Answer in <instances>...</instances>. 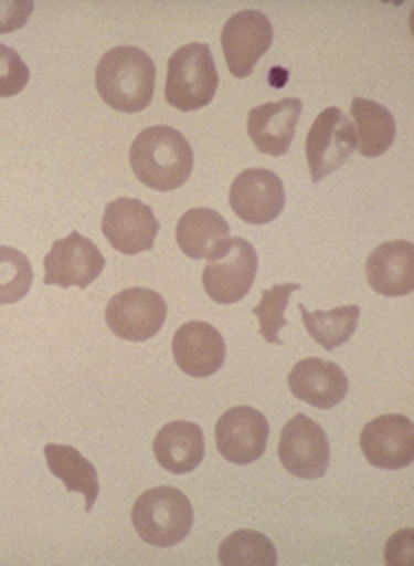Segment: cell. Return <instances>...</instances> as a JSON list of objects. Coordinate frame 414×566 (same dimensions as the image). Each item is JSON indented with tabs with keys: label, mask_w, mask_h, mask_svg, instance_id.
<instances>
[{
	"label": "cell",
	"mask_w": 414,
	"mask_h": 566,
	"mask_svg": "<svg viewBox=\"0 0 414 566\" xmlns=\"http://www.w3.org/2000/svg\"><path fill=\"white\" fill-rule=\"evenodd\" d=\"M33 284V268L29 259L7 245H0V304L20 302Z\"/></svg>",
	"instance_id": "484cf974"
},
{
	"label": "cell",
	"mask_w": 414,
	"mask_h": 566,
	"mask_svg": "<svg viewBox=\"0 0 414 566\" xmlns=\"http://www.w3.org/2000/svg\"><path fill=\"white\" fill-rule=\"evenodd\" d=\"M157 69L152 57L137 46H115L99 57L95 86L99 97L119 113H141L155 95Z\"/></svg>",
	"instance_id": "7a4b0ae2"
},
{
	"label": "cell",
	"mask_w": 414,
	"mask_h": 566,
	"mask_svg": "<svg viewBox=\"0 0 414 566\" xmlns=\"http://www.w3.org/2000/svg\"><path fill=\"white\" fill-rule=\"evenodd\" d=\"M29 66L18 55V51L0 44V97H13L22 93L29 84Z\"/></svg>",
	"instance_id": "4316f807"
},
{
	"label": "cell",
	"mask_w": 414,
	"mask_h": 566,
	"mask_svg": "<svg viewBox=\"0 0 414 566\" xmlns=\"http://www.w3.org/2000/svg\"><path fill=\"white\" fill-rule=\"evenodd\" d=\"M278 457L283 468L296 479H322L329 470L331 446L325 428L307 415H296L283 428Z\"/></svg>",
	"instance_id": "52a82bcc"
},
{
	"label": "cell",
	"mask_w": 414,
	"mask_h": 566,
	"mask_svg": "<svg viewBox=\"0 0 414 566\" xmlns=\"http://www.w3.org/2000/svg\"><path fill=\"white\" fill-rule=\"evenodd\" d=\"M106 268V259L99 248L77 232L53 243L44 256V284L49 286H77L86 289L95 283Z\"/></svg>",
	"instance_id": "7c38bea8"
},
{
	"label": "cell",
	"mask_w": 414,
	"mask_h": 566,
	"mask_svg": "<svg viewBox=\"0 0 414 566\" xmlns=\"http://www.w3.org/2000/svg\"><path fill=\"white\" fill-rule=\"evenodd\" d=\"M300 286H302V284H274L272 289L263 291L261 302L254 306V315H256L258 322H261L258 333L265 337V342L276 344V346L283 344V339L278 337V333H280L283 326H287L285 311H287V306H289L291 293L300 291Z\"/></svg>",
	"instance_id": "d4e9b609"
},
{
	"label": "cell",
	"mask_w": 414,
	"mask_h": 566,
	"mask_svg": "<svg viewBox=\"0 0 414 566\" xmlns=\"http://www.w3.org/2000/svg\"><path fill=\"white\" fill-rule=\"evenodd\" d=\"M135 177L157 192H172L192 175L194 153L188 139L172 126H150L130 146Z\"/></svg>",
	"instance_id": "6da1fadb"
},
{
	"label": "cell",
	"mask_w": 414,
	"mask_h": 566,
	"mask_svg": "<svg viewBox=\"0 0 414 566\" xmlns=\"http://www.w3.org/2000/svg\"><path fill=\"white\" fill-rule=\"evenodd\" d=\"M179 250L194 261H219L230 245V223L210 208H194L177 223Z\"/></svg>",
	"instance_id": "ac0fdd59"
},
{
	"label": "cell",
	"mask_w": 414,
	"mask_h": 566,
	"mask_svg": "<svg viewBox=\"0 0 414 566\" xmlns=\"http://www.w3.org/2000/svg\"><path fill=\"white\" fill-rule=\"evenodd\" d=\"M305 150L311 181L320 184L340 170L358 150V133L353 122L336 106L325 108L311 124Z\"/></svg>",
	"instance_id": "5b68a950"
},
{
	"label": "cell",
	"mask_w": 414,
	"mask_h": 566,
	"mask_svg": "<svg viewBox=\"0 0 414 566\" xmlns=\"http://www.w3.org/2000/svg\"><path fill=\"white\" fill-rule=\"evenodd\" d=\"M168 317L166 300L144 286H130L113 295L106 304V324L113 335L126 342H146L155 337Z\"/></svg>",
	"instance_id": "8992f818"
},
{
	"label": "cell",
	"mask_w": 414,
	"mask_h": 566,
	"mask_svg": "<svg viewBox=\"0 0 414 566\" xmlns=\"http://www.w3.org/2000/svg\"><path fill=\"white\" fill-rule=\"evenodd\" d=\"M155 459L170 474L194 472L205 457V437L192 421H172L159 430L152 443Z\"/></svg>",
	"instance_id": "ffe728a7"
},
{
	"label": "cell",
	"mask_w": 414,
	"mask_h": 566,
	"mask_svg": "<svg viewBox=\"0 0 414 566\" xmlns=\"http://www.w3.org/2000/svg\"><path fill=\"white\" fill-rule=\"evenodd\" d=\"M302 115V102L298 97H285L280 102H267L250 111L247 133L258 153L283 157L289 153L296 137V128Z\"/></svg>",
	"instance_id": "2e32d148"
},
{
	"label": "cell",
	"mask_w": 414,
	"mask_h": 566,
	"mask_svg": "<svg viewBox=\"0 0 414 566\" xmlns=\"http://www.w3.org/2000/svg\"><path fill=\"white\" fill-rule=\"evenodd\" d=\"M289 390L296 399L314 408L331 410L344 401L349 392V379L336 361L307 357L291 368Z\"/></svg>",
	"instance_id": "e0dca14e"
},
{
	"label": "cell",
	"mask_w": 414,
	"mask_h": 566,
	"mask_svg": "<svg viewBox=\"0 0 414 566\" xmlns=\"http://www.w3.org/2000/svg\"><path fill=\"white\" fill-rule=\"evenodd\" d=\"M269 441V421L256 408H230L216 421V448L221 457L234 465L258 461Z\"/></svg>",
	"instance_id": "4fadbf2b"
},
{
	"label": "cell",
	"mask_w": 414,
	"mask_h": 566,
	"mask_svg": "<svg viewBox=\"0 0 414 566\" xmlns=\"http://www.w3.org/2000/svg\"><path fill=\"white\" fill-rule=\"evenodd\" d=\"M367 279L380 295L402 297L414 291V245L389 241L375 248L367 261Z\"/></svg>",
	"instance_id": "d6986e66"
},
{
	"label": "cell",
	"mask_w": 414,
	"mask_h": 566,
	"mask_svg": "<svg viewBox=\"0 0 414 566\" xmlns=\"http://www.w3.org/2000/svg\"><path fill=\"white\" fill-rule=\"evenodd\" d=\"M225 355L227 346L221 331L208 322H188L172 337V357L190 377H212L223 368Z\"/></svg>",
	"instance_id": "9a60e30c"
},
{
	"label": "cell",
	"mask_w": 414,
	"mask_h": 566,
	"mask_svg": "<svg viewBox=\"0 0 414 566\" xmlns=\"http://www.w3.org/2000/svg\"><path fill=\"white\" fill-rule=\"evenodd\" d=\"M258 272V254L245 239H230L227 252L219 261H208L203 270V289L216 304L241 302Z\"/></svg>",
	"instance_id": "8fae6325"
},
{
	"label": "cell",
	"mask_w": 414,
	"mask_h": 566,
	"mask_svg": "<svg viewBox=\"0 0 414 566\" xmlns=\"http://www.w3.org/2000/svg\"><path fill=\"white\" fill-rule=\"evenodd\" d=\"M44 459L49 472L64 483L66 492L84 494V512L91 514L99 496V476L95 465L75 448L60 443H49L44 448Z\"/></svg>",
	"instance_id": "44dd1931"
},
{
	"label": "cell",
	"mask_w": 414,
	"mask_h": 566,
	"mask_svg": "<svg viewBox=\"0 0 414 566\" xmlns=\"http://www.w3.org/2000/svg\"><path fill=\"white\" fill-rule=\"evenodd\" d=\"M219 563L223 566H276L278 554L265 534L243 530L221 543Z\"/></svg>",
	"instance_id": "cb8c5ba5"
},
{
	"label": "cell",
	"mask_w": 414,
	"mask_h": 566,
	"mask_svg": "<svg viewBox=\"0 0 414 566\" xmlns=\"http://www.w3.org/2000/svg\"><path fill=\"white\" fill-rule=\"evenodd\" d=\"M194 525L190 499L177 488H152L132 507V527L152 547L168 549L183 543Z\"/></svg>",
	"instance_id": "3957f363"
},
{
	"label": "cell",
	"mask_w": 414,
	"mask_h": 566,
	"mask_svg": "<svg viewBox=\"0 0 414 566\" xmlns=\"http://www.w3.org/2000/svg\"><path fill=\"white\" fill-rule=\"evenodd\" d=\"M272 20L258 9H245L232 15L221 33V46L230 73L243 80L254 73L258 60L272 49Z\"/></svg>",
	"instance_id": "ba28073f"
},
{
	"label": "cell",
	"mask_w": 414,
	"mask_h": 566,
	"mask_svg": "<svg viewBox=\"0 0 414 566\" xmlns=\"http://www.w3.org/2000/svg\"><path fill=\"white\" fill-rule=\"evenodd\" d=\"M102 232L106 241L124 256H137L152 250L159 234V221L150 206L139 199H115L106 206L102 217Z\"/></svg>",
	"instance_id": "9c48e42d"
},
{
	"label": "cell",
	"mask_w": 414,
	"mask_h": 566,
	"mask_svg": "<svg viewBox=\"0 0 414 566\" xmlns=\"http://www.w3.org/2000/svg\"><path fill=\"white\" fill-rule=\"evenodd\" d=\"M353 119H355V133L360 135L358 150L367 159L382 157L389 153V148L395 144L397 137V122L393 113L382 106L380 102L355 97L351 104Z\"/></svg>",
	"instance_id": "7402d4cb"
},
{
	"label": "cell",
	"mask_w": 414,
	"mask_h": 566,
	"mask_svg": "<svg viewBox=\"0 0 414 566\" xmlns=\"http://www.w3.org/2000/svg\"><path fill=\"white\" fill-rule=\"evenodd\" d=\"M300 313H302V319H305V326H307L309 335L325 350H336L353 337L362 311H360L358 304H349V306H340V308H333V311L311 313L305 304H300Z\"/></svg>",
	"instance_id": "603a6c76"
},
{
	"label": "cell",
	"mask_w": 414,
	"mask_h": 566,
	"mask_svg": "<svg viewBox=\"0 0 414 566\" xmlns=\"http://www.w3.org/2000/svg\"><path fill=\"white\" fill-rule=\"evenodd\" d=\"M31 13H33V2L29 0L0 2V33H11L15 29H22Z\"/></svg>",
	"instance_id": "83f0119b"
},
{
	"label": "cell",
	"mask_w": 414,
	"mask_h": 566,
	"mask_svg": "<svg viewBox=\"0 0 414 566\" xmlns=\"http://www.w3.org/2000/svg\"><path fill=\"white\" fill-rule=\"evenodd\" d=\"M219 88V71L212 51L203 42L177 49L168 60L166 99L181 113H192L212 104Z\"/></svg>",
	"instance_id": "277c9868"
},
{
	"label": "cell",
	"mask_w": 414,
	"mask_h": 566,
	"mask_svg": "<svg viewBox=\"0 0 414 566\" xmlns=\"http://www.w3.org/2000/svg\"><path fill=\"white\" fill-rule=\"evenodd\" d=\"M360 446L380 470H404L414 461V426L404 415H382L364 426Z\"/></svg>",
	"instance_id": "5bb4252c"
},
{
	"label": "cell",
	"mask_w": 414,
	"mask_h": 566,
	"mask_svg": "<svg viewBox=\"0 0 414 566\" xmlns=\"http://www.w3.org/2000/svg\"><path fill=\"white\" fill-rule=\"evenodd\" d=\"M287 203L283 179L265 168L241 172L230 188V206L238 219L250 226L276 221Z\"/></svg>",
	"instance_id": "30bf717a"
}]
</instances>
